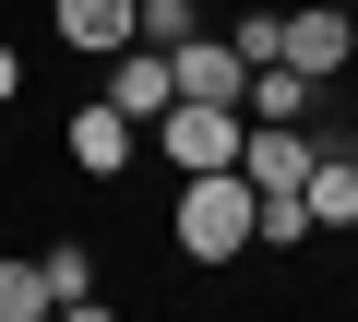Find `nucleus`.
Listing matches in <instances>:
<instances>
[{
    "label": "nucleus",
    "instance_id": "1a4fd4ad",
    "mask_svg": "<svg viewBox=\"0 0 358 322\" xmlns=\"http://www.w3.org/2000/svg\"><path fill=\"white\" fill-rule=\"evenodd\" d=\"M299 203H310V227H358V155H334V143H322Z\"/></svg>",
    "mask_w": 358,
    "mask_h": 322
},
{
    "label": "nucleus",
    "instance_id": "2eb2a0df",
    "mask_svg": "<svg viewBox=\"0 0 358 322\" xmlns=\"http://www.w3.org/2000/svg\"><path fill=\"white\" fill-rule=\"evenodd\" d=\"M48 322H120V310H108V298H60Z\"/></svg>",
    "mask_w": 358,
    "mask_h": 322
},
{
    "label": "nucleus",
    "instance_id": "4468645a",
    "mask_svg": "<svg viewBox=\"0 0 358 322\" xmlns=\"http://www.w3.org/2000/svg\"><path fill=\"white\" fill-rule=\"evenodd\" d=\"M227 48H239V60H251V72H263V60H275V48H287V13H251V24H227Z\"/></svg>",
    "mask_w": 358,
    "mask_h": 322
},
{
    "label": "nucleus",
    "instance_id": "9b49d317",
    "mask_svg": "<svg viewBox=\"0 0 358 322\" xmlns=\"http://www.w3.org/2000/svg\"><path fill=\"white\" fill-rule=\"evenodd\" d=\"M0 322H48V263L0 251Z\"/></svg>",
    "mask_w": 358,
    "mask_h": 322
},
{
    "label": "nucleus",
    "instance_id": "0eeeda50",
    "mask_svg": "<svg viewBox=\"0 0 358 322\" xmlns=\"http://www.w3.org/2000/svg\"><path fill=\"white\" fill-rule=\"evenodd\" d=\"M48 24H60V48H84V60H120V48L143 36V0H48Z\"/></svg>",
    "mask_w": 358,
    "mask_h": 322
},
{
    "label": "nucleus",
    "instance_id": "7ed1b4c3",
    "mask_svg": "<svg viewBox=\"0 0 358 322\" xmlns=\"http://www.w3.org/2000/svg\"><path fill=\"white\" fill-rule=\"evenodd\" d=\"M310 155H322L310 119H251V131H239V180H251L263 203H299V191H310Z\"/></svg>",
    "mask_w": 358,
    "mask_h": 322
},
{
    "label": "nucleus",
    "instance_id": "39448f33",
    "mask_svg": "<svg viewBox=\"0 0 358 322\" xmlns=\"http://www.w3.org/2000/svg\"><path fill=\"white\" fill-rule=\"evenodd\" d=\"M108 108H120V119H143V131H155V119H167V108H179V60H167V48H143V36H131V48H120V60H108Z\"/></svg>",
    "mask_w": 358,
    "mask_h": 322
},
{
    "label": "nucleus",
    "instance_id": "20e7f679",
    "mask_svg": "<svg viewBox=\"0 0 358 322\" xmlns=\"http://www.w3.org/2000/svg\"><path fill=\"white\" fill-rule=\"evenodd\" d=\"M287 72H310V84H334L346 60H358V24L334 13V0H299V13H287V48H275Z\"/></svg>",
    "mask_w": 358,
    "mask_h": 322
},
{
    "label": "nucleus",
    "instance_id": "a211bd4d",
    "mask_svg": "<svg viewBox=\"0 0 358 322\" xmlns=\"http://www.w3.org/2000/svg\"><path fill=\"white\" fill-rule=\"evenodd\" d=\"M334 13H346V0H334Z\"/></svg>",
    "mask_w": 358,
    "mask_h": 322
},
{
    "label": "nucleus",
    "instance_id": "f257e3e1",
    "mask_svg": "<svg viewBox=\"0 0 358 322\" xmlns=\"http://www.w3.org/2000/svg\"><path fill=\"white\" fill-rule=\"evenodd\" d=\"M179 251H192V263H239L251 239H263V191L239 180V168H215V180H179Z\"/></svg>",
    "mask_w": 358,
    "mask_h": 322
},
{
    "label": "nucleus",
    "instance_id": "f03ea898",
    "mask_svg": "<svg viewBox=\"0 0 358 322\" xmlns=\"http://www.w3.org/2000/svg\"><path fill=\"white\" fill-rule=\"evenodd\" d=\"M239 131H251L239 108H203V96H179V108H167V119H155L143 143L167 155L179 180H215V168H239Z\"/></svg>",
    "mask_w": 358,
    "mask_h": 322
},
{
    "label": "nucleus",
    "instance_id": "9d476101",
    "mask_svg": "<svg viewBox=\"0 0 358 322\" xmlns=\"http://www.w3.org/2000/svg\"><path fill=\"white\" fill-rule=\"evenodd\" d=\"M310 108H322V84H310V72H287V60H263V72H251V96H239V119H310Z\"/></svg>",
    "mask_w": 358,
    "mask_h": 322
},
{
    "label": "nucleus",
    "instance_id": "f3484780",
    "mask_svg": "<svg viewBox=\"0 0 358 322\" xmlns=\"http://www.w3.org/2000/svg\"><path fill=\"white\" fill-rule=\"evenodd\" d=\"M346 24H358V0H346Z\"/></svg>",
    "mask_w": 358,
    "mask_h": 322
},
{
    "label": "nucleus",
    "instance_id": "dca6fc26",
    "mask_svg": "<svg viewBox=\"0 0 358 322\" xmlns=\"http://www.w3.org/2000/svg\"><path fill=\"white\" fill-rule=\"evenodd\" d=\"M13 96H24V60H13V48H0V108H13Z\"/></svg>",
    "mask_w": 358,
    "mask_h": 322
},
{
    "label": "nucleus",
    "instance_id": "f8f14e48",
    "mask_svg": "<svg viewBox=\"0 0 358 322\" xmlns=\"http://www.w3.org/2000/svg\"><path fill=\"white\" fill-rule=\"evenodd\" d=\"M36 263H48V310H60V298H96V251L60 239V251H36Z\"/></svg>",
    "mask_w": 358,
    "mask_h": 322
},
{
    "label": "nucleus",
    "instance_id": "423d86ee",
    "mask_svg": "<svg viewBox=\"0 0 358 322\" xmlns=\"http://www.w3.org/2000/svg\"><path fill=\"white\" fill-rule=\"evenodd\" d=\"M60 143H72V168H84V180H120V168H131V143H143V119H120L108 96H84V108L60 119Z\"/></svg>",
    "mask_w": 358,
    "mask_h": 322
},
{
    "label": "nucleus",
    "instance_id": "ddd939ff",
    "mask_svg": "<svg viewBox=\"0 0 358 322\" xmlns=\"http://www.w3.org/2000/svg\"><path fill=\"white\" fill-rule=\"evenodd\" d=\"M192 36H203L192 0H143V48H192Z\"/></svg>",
    "mask_w": 358,
    "mask_h": 322
},
{
    "label": "nucleus",
    "instance_id": "6e6552de",
    "mask_svg": "<svg viewBox=\"0 0 358 322\" xmlns=\"http://www.w3.org/2000/svg\"><path fill=\"white\" fill-rule=\"evenodd\" d=\"M167 60H179V96H203V108H239L251 96V60L227 36H192V48H167Z\"/></svg>",
    "mask_w": 358,
    "mask_h": 322
}]
</instances>
